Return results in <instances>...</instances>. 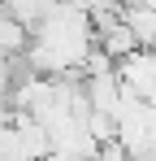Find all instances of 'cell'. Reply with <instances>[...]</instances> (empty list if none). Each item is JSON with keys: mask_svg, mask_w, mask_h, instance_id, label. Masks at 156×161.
Wrapping results in <instances>:
<instances>
[{"mask_svg": "<svg viewBox=\"0 0 156 161\" xmlns=\"http://www.w3.org/2000/svg\"><path fill=\"white\" fill-rule=\"evenodd\" d=\"M122 22L134 31L139 48H156V9H148L143 0H122Z\"/></svg>", "mask_w": 156, "mask_h": 161, "instance_id": "cell-1", "label": "cell"}, {"mask_svg": "<svg viewBox=\"0 0 156 161\" xmlns=\"http://www.w3.org/2000/svg\"><path fill=\"white\" fill-rule=\"evenodd\" d=\"M30 48V31L18 22V18H0V57H22Z\"/></svg>", "mask_w": 156, "mask_h": 161, "instance_id": "cell-3", "label": "cell"}, {"mask_svg": "<svg viewBox=\"0 0 156 161\" xmlns=\"http://www.w3.org/2000/svg\"><path fill=\"white\" fill-rule=\"evenodd\" d=\"M96 48H104L113 61H126L130 53H139V39H134V31L126 22H108V26L96 31Z\"/></svg>", "mask_w": 156, "mask_h": 161, "instance_id": "cell-2", "label": "cell"}]
</instances>
